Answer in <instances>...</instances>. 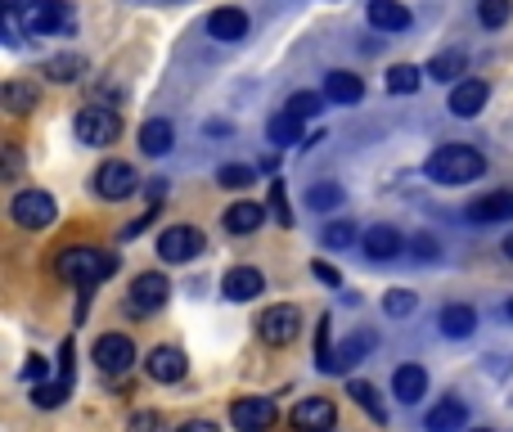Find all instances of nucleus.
I'll list each match as a JSON object with an SVG mask.
<instances>
[{"label":"nucleus","instance_id":"nucleus-3","mask_svg":"<svg viewBox=\"0 0 513 432\" xmlns=\"http://www.w3.org/2000/svg\"><path fill=\"white\" fill-rule=\"evenodd\" d=\"M72 131H77L81 144H90V149H104V144H113L117 135H122V117H117L113 108L86 104L77 117H72Z\"/></svg>","mask_w":513,"mask_h":432},{"label":"nucleus","instance_id":"nucleus-24","mask_svg":"<svg viewBox=\"0 0 513 432\" xmlns=\"http://www.w3.org/2000/svg\"><path fill=\"white\" fill-rule=\"evenodd\" d=\"M261 221H266V207L261 203H248V198H243V203L225 207V230L230 234H252Z\"/></svg>","mask_w":513,"mask_h":432},{"label":"nucleus","instance_id":"nucleus-21","mask_svg":"<svg viewBox=\"0 0 513 432\" xmlns=\"http://www.w3.org/2000/svg\"><path fill=\"white\" fill-rule=\"evenodd\" d=\"M486 81H459L455 90H450V113L455 117H477L486 108Z\"/></svg>","mask_w":513,"mask_h":432},{"label":"nucleus","instance_id":"nucleus-26","mask_svg":"<svg viewBox=\"0 0 513 432\" xmlns=\"http://www.w3.org/2000/svg\"><path fill=\"white\" fill-rule=\"evenodd\" d=\"M0 99H5L9 113H32L36 104H41V90H36V81H5V90H0Z\"/></svg>","mask_w":513,"mask_h":432},{"label":"nucleus","instance_id":"nucleus-5","mask_svg":"<svg viewBox=\"0 0 513 432\" xmlns=\"http://www.w3.org/2000/svg\"><path fill=\"white\" fill-rule=\"evenodd\" d=\"M257 333H261V342H266V347H288V342L302 333V311H297L293 302L266 306V311H261V320H257Z\"/></svg>","mask_w":513,"mask_h":432},{"label":"nucleus","instance_id":"nucleus-16","mask_svg":"<svg viewBox=\"0 0 513 432\" xmlns=\"http://www.w3.org/2000/svg\"><path fill=\"white\" fill-rule=\"evenodd\" d=\"M221 288L230 302H252V297H261V288H266V275H261L257 266H234V270H225Z\"/></svg>","mask_w":513,"mask_h":432},{"label":"nucleus","instance_id":"nucleus-34","mask_svg":"<svg viewBox=\"0 0 513 432\" xmlns=\"http://www.w3.org/2000/svg\"><path fill=\"white\" fill-rule=\"evenodd\" d=\"M306 203H311L315 212H333V207H342V185H333V180H320V185L306 189Z\"/></svg>","mask_w":513,"mask_h":432},{"label":"nucleus","instance_id":"nucleus-10","mask_svg":"<svg viewBox=\"0 0 513 432\" xmlns=\"http://www.w3.org/2000/svg\"><path fill=\"white\" fill-rule=\"evenodd\" d=\"M230 423L239 432H266L275 428V401L270 396H239L230 405Z\"/></svg>","mask_w":513,"mask_h":432},{"label":"nucleus","instance_id":"nucleus-39","mask_svg":"<svg viewBox=\"0 0 513 432\" xmlns=\"http://www.w3.org/2000/svg\"><path fill=\"white\" fill-rule=\"evenodd\" d=\"M356 239H360V230L351 221H333L329 230H324V243H329V248H351Z\"/></svg>","mask_w":513,"mask_h":432},{"label":"nucleus","instance_id":"nucleus-19","mask_svg":"<svg viewBox=\"0 0 513 432\" xmlns=\"http://www.w3.org/2000/svg\"><path fill=\"white\" fill-rule=\"evenodd\" d=\"M464 423H468L464 401H459V396H446V401H437V405L428 410L423 428H428V432H464Z\"/></svg>","mask_w":513,"mask_h":432},{"label":"nucleus","instance_id":"nucleus-29","mask_svg":"<svg viewBox=\"0 0 513 432\" xmlns=\"http://www.w3.org/2000/svg\"><path fill=\"white\" fill-rule=\"evenodd\" d=\"M266 140L275 144V149H288V144H297V140H302V117L275 113V117H270V126H266Z\"/></svg>","mask_w":513,"mask_h":432},{"label":"nucleus","instance_id":"nucleus-25","mask_svg":"<svg viewBox=\"0 0 513 432\" xmlns=\"http://www.w3.org/2000/svg\"><path fill=\"white\" fill-rule=\"evenodd\" d=\"M437 324H441V333L446 338H468V333L477 329V311L473 306H441V315H437Z\"/></svg>","mask_w":513,"mask_h":432},{"label":"nucleus","instance_id":"nucleus-40","mask_svg":"<svg viewBox=\"0 0 513 432\" xmlns=\"http://www.w3.org/2000/svg\"><path fill=\"white\" fill-rule=\"evenodd\" d=\"M383 311L387 315H410L414 311V293H405V288H392V293L383 297Z\"/></svg>","mask_w":513,"mask_h":432},{"label":"nucleus","instance_id":"nucleus-9","mask_svg":"<svg viewBox=\"0 0 513 432\" xmlns=\"http://www.w3.org/2000/svg\"><path fill=\"white\" fill-rule=\"evenodd\" d=\"M198 252H203V230H194V225H171V230L158 234V257L171 261V266L194 261Z\"/></svg>","mask_w":513,"mask_h":432},{"label":"nucleus","instance_id":"nucleus-12","mask_svg":"<svg viewBox=\"0 0 513 432\" xmlns=\"http://www.w3.org/2000/svg\"><path fill=\"white\" fill-rule=\"evenodd\" d=\"M338 423V410H333L329 396H306V401L293 405V428L297 432H329Z\"/></svg>","mask_w":513,"mask_h":432},{"label":"nucleus","instance_id":"nucleus-2","mask_svg":"<svg viewBox=\"0 0 513 432\" xmlns=\"http://www.w3.org/2000/svg\"><path fill=\"white\" fill-rule=\"evenodd\" d=\"M486 171V158L473 149V144H441L428 158V176L437 185H468Z\"/></svg>","mask_w":513,"mask_h":432},{"label":"nucleus","instance_id":"nucleus-38","mask_svg":"<svg viewBox=\"0 0 513 432\" xmlns=\"http://www.w3.org/2000/svg\"><path fill=\"white\" fill-rule=\"evenodd\" d=\"M320 104H324L320 95H311V90H297V95L284 104V113H293V117H302V122H306V117L320 113Z\"/></svg>","mask_w":513,"mask_h":432},{"label":"nucleus","instance_id":"nucleus-28","mask_svg":"<svg viewBox=\"0 0 513 432\" xmlns=\"http://www.w3.org/2000/svg\"><path fill=\"white\" fill-rule=\"evenodd\" d=\"M347 396H351V401H356L374 423H387V405L378 401L374 383H365V378H351V383H347Z\"/></svg>","mask_w":513,"mask_h":432},{"label":"nucleus","instance_id":"nucleus-17","mask_svg":"<svg viewBox=\"0 0 513 432\" xmlns=\"http://www.w3.org/2000/svg\"><path fill=\"white\" fill-rule=\"evenodd\" d=\"M360 248H365V257H374V261H392L396 252L405 248V239L396 225H369V230L360 234Z\"/></svg>","mask_w":513,"mask_h":432},{"label":"nucleus","instance_id":"nucleus-32","mask_svg":"<svg viewBox=\"0 0 513 432\" xmlns=\"http://www.w3.org/2000/svg\"><path fill=\"white\" fill-rule=\"evenodd\" d=\"M428 72H432V81H455L459 72H468V59L459 50H446V54H432V63H428Z\"/></svg>","mask_w":513,"mask_h":432},{"label":"nucleus","instance_id":"nucleus-37","mask_svg":"<svg viewBox=\"0 0 513 432\" xmlns=\"http://www.w3.org/2000/svg\"><path fill=\"white\" fill-rule=\"evenodd\" d=\"M266 212L275 216L279 225H293V212H288V194H284V185H279V180H270V198H266Z\"/></svg>","mask_w":513,"mask_h":432},{"label":"nucleus","instance_id":"nucleus-23","mask_svg":"<svg viewBox=\"0 0 513 432\" xmlns=\"http://www.w3.org/2000/svg\"><path fill=\"white\" fill-rule=\"evenodd\" d=\"M392 392L401 405H414L423 392H428V374H423V365H401L392 374Z\"/></svg>","mask_w":513,"mask_h":432},{"label":"nucleus","instance_id":"nucleus-43","mask_svg":"<svg viewBox=\"0 0 513 432\" xmlns=\"http://www.w3.org/2000/svg\"><path fill=\"white\" fill-rule=\"evenodd\" d=\"M414 257H419V261H437V239L419 234V239H414Z\"/></svg>","mask_w":513,"mask_h":432},{"label":"nucleus","instance_id":"nucleus-31","mask_svg":"<svg viewBox=\"0 0 513 432\" xmlns=\"http://www.w3.org/2000/svg\"><path fill=\"white\" fill-rule=\"evenodd\" d=\"M68 392H72V378H59V383H36L32 387V405L36 410H59Z\"/></svg>","mask_w":513,"mask_h":432},{"label":"nucleus","instance_id":"nucleus-35","mask_svg":"<svg viewBox=\"0 0 513 432\" xmlns=\"http://www.w3.org/2000/svg\"><path fill=\"white\" fill-rule=\"evenodd\" d=\"M513 14L509 0H477V18H482V27H504Z\"/></svg>","mask_w":513,"mask_h":432},{"label":"nucleus","instance_id":"nucleus-30","mask_svg":"<svg viewBox=\"0 0 513 432\" xmlns=\"http://www.w3.org/2000/svg\"><path fill=\"white\" fill-rule=\"evenodd\" d=\"M81 72H86V59H81V54H54V59H45V77L59 81V86L81 81Z\"/></svg>","mask_w":513,"mask_h":432},{"label":"nucleus","instance_id":"nucleus-8","mask_svg":"<svg viewBox=\"0 0 513 432\" xmlns=\"http://www.w3.org/2000/svg\"><path fill=\"white\" fill-rule=\"evenodd\" d=\"M135 189H140V176H135L131 162L108 158L104 167L95 171V194H99V198H108V203H122V198H131Z\"/></svg>","mask_w":513,"mask_h":432},{"label":"nucleus","instance_id":"nucleus-14","mask_svg":"<svg viewBox=\"0 0 513 432\" xmlns=\"http://www.w3.org/2000/svg\"><path fill=\"white\" fill-rule=\"evenodd\" d=\"M144 369H149L153 383H180L185 369H189V360H185L180 347H153L149 356H144Z\"/></svg>","mask_w":513,"mask_h":432},{"label":"nucleus","instance_id":"nucleus-18","mask_svg":"<svg viewBox=\"0 0 513 432\" xmlns=\"http://www.w3.org/2000/svg\"><path fill=\"white\" fill-rule=\"evenodd\" d=\"M207 32H212L216 41L234 45V41H243V36H248V14H243V9H234V5L212 9V18H207Z\"/></svg>","mask_w":513,"mask_h":432},{"label":"nucleus","instance_id":"nucleus-22","mask_svg":"<svg viewBox=\"0 0 513 432\" xmlns=\"http://www.w3.org/2000/svg\"><path fill=\"white\" fill-rule=\"evenodd\" d=\"M324 95L333 99V104H360V95H365V81L356 77V72H324Z\"/></svg>","mask_w":513,"mask_h":432},{"label":"nucleus","instance_id":"nucleus-46","mask_svg":"<svg viewBox=\"0 0 513 432\" xmlns=\"http://www.w3.org/2000/svg\"><path fill=\"white\" fill-rule=\"evenodd\" d=\"M504 252H509V257H513V234H509V239H504Z\"/></svg>","mask_w":513,"mask_h":432},{"label":"nucleus","instance_id":"nucleus-20","mask_svg":"<svg viewBox=\"0 0 513 432\" xmlns=\"http://www.w3.org/2000/svg\"><path fill=\"white\" fill-rule=\"evenodd\" d=\"M365 14L378 32H405V27H410V9H405L401 0H369Z\"/></svg>","mask_w":513,"mask_h":432},{"label":"nucleus","instance_id":"nucleus-4","mask_svg":"<svg viewBox=\"0 0 513 432\" xmlns=\"http://www.w3.org/2000/svg\"><path fill=\"white\" fill-rule=\"evenodd\" d=\"M23 23L32 36H54V32H72L77 14H72L68 0H32V5L23 9Z\"/></svg>","mask_w":513,"mask_h":432},{"label":"nucleus","instance_id":"nucleus-33","mask_svg":"<svg viewBox=\"0 0 513 432\" xmlns=\"http://www.w3.org/2000/svg\"><path fill=\"white\" fill-rule=\"evenodd\" d=\"M419 68H414V63H396V68H387V90H392V95H414V90H419Z\"/></svg>","mask_w":513,"mask_h":432},{"label":"nucleus","instance_id":"nucleus-7","mask_svg":"<svg viewBox=\"0 0 513 432\" xmlns=\"http://www.w3.org/2000/svg\"><path fill=\"white\" fill-rule=\"evenodd\" d=\"M167 297H171L167 275L144 270V275H135L131 293H126V311H131V315H153V311H162V306H167Z\"/></svg>","mask_w":513,"mask_h":432},{"label":"nucleus","instance_id":"nucleus-36","mask_svg":"<svg viewBox=\"0 0 513 432\" xmlns=\"http://www.w3.org/2000/svg\"><path fill=\"white\" fill-rule=\"evenodd\" d=\"M252 180H257V171L243 167V162H230V167L216 171V185H225V189H248Z\"/></svg>","mask_w":513,"mask_h":432},{"label":"nucleus","instance_id":"nucleus-41","mask_svg":"<svg viewBox=\"0 0 513 432\" xmlns=\"http://www.w3.org/2000/svg\"><path fill=\"white\" fill-rule=\"evenodd\" d=\"M162 428V419L153 410H140V414H131V423H126V432H158Z\"/></svg>","mask_w":513,"mask_h":432},{"label":"nucleus","instance_id":"nucleus-48","mask_svg":"<svg viewBox=\"0 0 513 432\" xmlns=\"http://www.w3.org/2000/svg\"><path fill=\"white\" fill-rule=\"evenodd\" d=\"M477 432H486V428H477Z\"/></svg>","mask_w":513,"mask_h":432},{"label":"nucleus","instance_id":"nucleus-13","mask_svg":"<svg viewBox=\"0 0 513 432\" xmlns=\"http://www.w3.org/2000/svg\"><path fill=\"white\" fill-rule=\"evenodd\" d=\"M374 342H378V338H374L369 329H365V333H351V338L342 342V347H333L329 356L320 360V369H324V374H347V369L356 365V360H365L369 351H374Z\"/></svg>","mask_w":513,"mask_h":432},{"label":"nucleus","instance_id":"nucleus-1","mask_svg":"<svg viewBox=\"0 0 513 432\" xmlns=\"http://www.w3.org/2000/svg\"><path fill=\"white\" fill-rule=\"evenodd\" d=\"M122 266V257L117 252H99V248H86V243H77V248H59V257H54V275L63 279V284H99V279H108L113 270Z\"/></svg>","mask_w":513,"mask_h":432},{"label":"nucleus","instance_id":"nucleus-15","mask_svg":"<svg viewBox=\"0 0 513 432\" xmlns=\"http://www.w3.org/2000/svg\"><path fill=\"white\" fill-rule=\"evenodd\" d=\"M468 221L473 225H495V221H509L513 216V189H495V194H482L468 203Z\"/></svg>","mask_w":513,"mask_h":432},{"label":"nucleus","instance_id":"nucleus-11","mask_svg":"<svg viewBox=\"0 0 513 432\" xmlns=\"http://www.w3.org/2000/svg\"><path fill=\"white\" fill-rule=\"evenodd\" d=\"M95 360L104 374H126V369L135 365V342L126 338V333H104V338L95 342Z\"/></svg>","mask_w":513,"mask_h":432},{"label":"nucleus","instance_id":"nucleus-44","mask_svg":"<svg viewBox=\"0 0 513 432\" xmlns=\"http://www.w3.org/2000/svg\"><path fill=\"white\" fill-rule=\"evenodd\" d=\"M176 432H216V423H207V419H189V423H180Z\"/></svg>","mask_w":513,"mask_h":432},{"label":"nucleus","instance_id":"nucleus-45","mask_svg":"<svg viewBox=\"0 0 513 432\" xmlns=\"http://www.w3.org/2000/svg\"><path fill=\"white\" fill-rule=\"evenodd\" d=\"M23 378H36V383H41V378H45V360H41V356H32V365L23 369Z\"/></svg>","mask_w":513,"mask_h":432},{"label":"nucleus","instance_id":"nucleus-42","mask_svg":"<svg viewBox=\"0 0 513 432\" xmlns=\"http://www.w3.org/2000/svg\"><path fill=\"white\" fill-rule=\"evenodd\" d=\"M311 275L320 279V284H329V288H342V275L329 266V261H315V266H311Z\"/></svg>","mask_w":513,"mask_h":432},{"label":"nucleus","instance_id":"nucleus-27","mask_svg":"<svg viewBox=\"0 0 513 432\" xmlns=\"http://www.w3.org/2000/svg\"><path fill=\"white\" fill-rule=\"evenodd\" d=\"M171 140H176V135H171V122H162V117H153V122L140 126V149L149 153V158H162V153L171 149Z\"/></svg>","mask_w":513,"mask_h":432},{"label":"nucleus","instance_id":"nucleus-6","mask_svg":"<svg viewBox=\"0 0 513 432\" xmlns=\"http://www.w3.org/2000/svg\"><path fill=\"white\" fill-rule=\"evenodd\" d=\"M9 216H14V225H23V230H50L59 207H54V198L45 194V189H23V194H14V203H9Z\"/></svg>","mask_w":513,"mask_h":432},{"label":"nucleus","instance_id":"nucleus-47","mask_svg":"<svg viewBox=\"0 0 513 432\" xmlns=\"http://www.w3.org/2000/svg\"><path fill=\"white\" fill-rule=\"evenodd\" d=\"M504 311H509V320H513V297H509V306H504Z\"/></svg>","mask_w":513,"mask_h":432}]
</instances>
